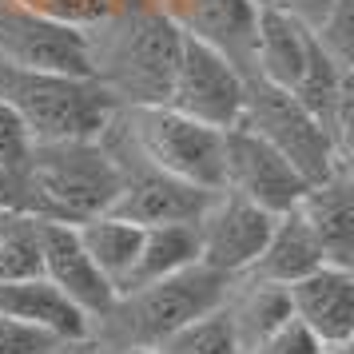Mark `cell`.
I'll list each match as a JSON object with an SVG mask.
<instances>
[{
	"mask_svg": "<svg viewBox=\"0 0 354 354\" xmlns=\"http://www.w3.org/2000/svg\"><path fill=\"white\" fill-rule=\"evenodd\" d=\"M8 215H12V211H8V207H0V231H4V223H8Z\"/></svg>",
	"mask_w": 354,
	"mask_h": 354,
	"instance_id": "1f68e13d",
	"label": "cell"
},
{
	"mask_svg": "<svg viewBox=\"0 0 354 354\" xmlns=\"http://www.w3.org/2000/svg\"><path fill=\"white\" fill-rule=\"evenodd\" d=\"M156 4L183 32V40L219 52L243 76H251L259 0H156Z\"/></svg>",
	"mask_w": 354,
	"mask_h": 354,
	"instance_id": "8fae6325",
	"label": "cell"
},
{
	"mask_svg": "<svg viewBox=\"0 0 354 354\" xmlns=\"http://www.w3.org/2000/svg\"><path fill=\"white\" fill-rule=\"evenodd\" d=\"M48 354H112L104 342L96 338H76V342H60V346H52Z\"/></svg>",
	"mask_w": 354,
	"mask_h": 354,
	"instance_id": "f1b7e54d",
	"label": "cell"
},
{
	"mask_svg": "<svg viewBox=\"0 0 354 354\" xmlns=\"http://www.w3.org/2000/svg\"><path fill=\"white\" fill-rule=\"evenodd\" d=\"M0 104L20 120L32 144L44 140H96L115 104L88 76L17 68L0 60Z\"/></svg>",
	"mask_w": 354,
	"mask_h": 354,
	"instance_id": "277c9868",
	"label": "cell"
},
{
	"mask_svg": "<svg viewBox=\"0 0 354 354\" xmlns=\"http://www.w3.org/2000/svg\"><path fill=\"white\" fill-rule=\"evenodd\" d=\"M112 354H156L151 346H124V351H112Z\"/></svg>",
	"mask_w": 354,
	"mask_h": 354,
	"instance_id": "4dcf8cb0",
	"label": "cell"
},
{
	"mask_svg": "<svg viewBox=\"0 0 354 354\" xmlns=\"http://www.w3.org/2000/svg\"><path fill=\"white\" fill-rule=\"evenodd\" d=\"M12 203H17V176L8 167H0V207L12 211Z\"/></svg>",
	"mask_w": 354,
	"mask_h": 354,
	"instance_id": "f546056e",
	"label": "cell"
},
{
	"mask_svg": "<svg viewBox=\"0 0 354 354\" xmlns=\"http://www.w3.org/2000/svg\"><path fill=\"white\" fill-rule=\"evenodd\" d=\"M322 263H326V255H322L319 239L310 235V227L303 223V215L290 207L283 215H274L271 235L263 243V251H259L255 263L243 274L267 279V283H279V287H290V283L306 279L310 271H319Z\"/></svg>",
	"mask_w": 354,
	"mask_h": 354,
	"instance_id": "e0dca14e",
	"label": "cell"
},
{
	"mask_svg": "<svg viewBox=\"0 0 354 354\" xmlns=\"http://www.w3.org/2000/svg\"><path fill=\"white\" fill-rule=\"evenodd\" d=\"M28 131L20 128V120L4 104H0V167H8L12 176H17V167L24 163V156H28Z\"/></svg>",
	"mask_w": 354,
	"mask_h": 354,
	"instance_id": "4316f807",
	"label": "cell"
},
{
	"mask_svg": "<svg viewBox=\"0 0 354 354\" xmlns=\"http://www.w3.org/2000/svg\"><path fill=\"white\" fill-rule=\"evenodd\" d=\"M306 56H310V28L295 17L259 4L255 20V56H251V76L274 84V88H295L303 76Z\"/></svg>",
	"mask_w": 354,
	"mask_h": 354,
	"instance_id": "2e32d148",
	"label": "cell"
},
{
	"mask_svg": "<svg viewBox=\"0 0 354 354\" xmlns=\"http://www.w3.org/2000/svg\"><path fill=\"white\" fill-rule=\"evenodd\" d=\"M40 243H44V267H40V274L60 295H68L72 303L80 306L88 315V322H96L115 303V290L96 271V263L88 259L80 235H76V223H44L40 219Z\"/></svg>",
	"mask_w": 354,
	"mask_h": 354,
	"instance_id": "4fadbf2b",
	"label": "cell"
},
{
	"mask_svg": "<svg viewBox=\"0 0 354 354\" xmlns=\"http://www.w3.org/2000/svg\"><path fill=\"white\" fill-rule=\"evenodd\" d=\"M44 267L40 219L12 211L0 231V279H36Z\"/></svg>",
	"mask_w": 354,
	"mask_h": 354,
	"instance_id": "44dd1931",
	"label": "cell"
},
{
	"mask_svg": "<svg viewBox=\"0 0 354 354\" xmlns=\"http://www.w3.org/2000/svg\"><path fill=\"white\" fill-rule=\"evenodd\" d=\"M239 124L247 131H255L259 140H267L306 183H319L338 167H351V160L335 147V140L322 131V124L287 88H274L259 76H247Z\"/></svg>",
	"mask_w": 354,
	"mask_h": 354,
	"instance_id": "8992f818",
	"label": "cell"
},
{
	"mask_svg": "<svg viewBox=\"0 0 354 354\" xmlns=\"http://www.w3.org/2000/svg\"><path fill=\"white\" fill-rule=\"evenodd\" d=\"M0 60L17 68L88 76V48L80 28L32 17L8 0H0Z\"/></svg>",
	"mask_w": 354,
	"mask_h": 354,
	"instance_id": "30bf717a",
	"label": "cell"
},
{
	"mask_svg": "<svg viewBox=\"0 0 354 354\" xmlns=\"http://www.w3.org/2000/svg\"><path fill=\"white\" fill-rule=\"evenodd\" d=\"M0 315L20 319L28 326H40L56 335L60 342H76V338H92V322L68 295L52 287L44 274L36 279H0Z\"/></svg>",
	"mask_w": 354,
	"mask_h": 354,
	"instance_id": "9a60e30c",
	"label": "cell"
},
{
	"mask_svg": "<svg viewBox=\"0 0 354 354\" xmlns=\"http://www.w3.org/2000/svg\"><path fill=\"white\" fill-rule=\"evenodd\" d=\"M76 235H80L88 259L96 263V271L112 283V290L120 295L124 283H128L131 267H136V255H140V239H144V227L128 223L120 215H96L88 223H76Z\"/></svg>",
	"mask_w": 354,
	"mask_h": 354,
	"instance_id": "d6986e66",
	"label": "cell"
},
{
	"mask_svg": "<svg viewBox=\"0 0 354 354\" xmlns=\"http://www.w3.org/2000/svg\"><path fill=\"white\" fill-rule=\"evenodd\" d=\"M306 187L310 183L255 131H247L243 124L223 131V187L219 192L243 195L267 215H283L303 199Z\"/></svg>",
	"mask_w": 354,
	"mask_h": 354,
	"instance_id": "ba28073f",
	"label": "cell"
},
{
	"mask_svg": "<svg viewBox=\"0 0 354 354\" xmlns=\"http://www.w3.org/2000/svg\"><path fill=\"white\" fill-rule=\"evenodd\" d=\"M223 315L231 322V330H235L239 354H247L251 346H259L271 330H279L290 319L287 287L267 283V279H251V274H235L223 295Z\"/></svg>",
	"mask_w": 354,
	"mask_h": 354,
	"instance_id": "ac0fdd59",
	"label": "cell"
},
{
	"mask_svg": "<svg viewBox=\"0 0 354 354\" xmlns=\"http://www.w3.org/2000/svg\"><path fill=\"white\" fill-rule=\"evenodd\" d=\"M108 128L128 144L131 156H140L163 176H176L207 192L223 187V131L207 128L167 104L115 108Z\"/></svg>",
	"mask_w": 354,
	"mask_h": 354,
	"instance_id": "5b68a950",
	"label": "cell"
},
{
	"mask_svg": "<svg viewBox=\"0 0 354 354\" xmlns=\"http://www.w3.org/2000/svg\"><path fill=\"white\" fill-rule=\"evenodd\" d=\"M227 283L219 271H211L203 263H192L176 274L151 279L144 287H131L115 295V303L92 322V338L104 342L108 351L124 346H160L167 335H176L179 326L192 319L207 315L223 303Z\"/></svg>",
	"mask_w": 354,
	"mask_h": 354,
	"instance_id": "3957f363",
	"label": "cell"
},
{
	"mask_svg": "<svg viewBox=\"0 0 354 354\" xmlns=\"http://www.w3.org/2000/svg\"><path fill=\"white\" fill-rule=\"evenodd\" d=\"M199 263V235H195V223H160V227H144V239H140V255H136V267H131L124 290L144 287L151 279H163V274H176L183 267ZM120 290V295H124Z\"/></svg>",
	"mask_w": 354,
	"mask_h": 354,
	"instance_id": "ffe728a7",
	"label": "cell"
},
{
	"mask_svg": "<svg viewBox=\"0 0 354 354\" xmlns=\"http://www.w3.org/2000/svg\"><path fill=\"white\" fill-rule=\"evenodd\" d=\"M310 227V235L319 239L326 263L335 267H354V176L351 167H338L326 179L310 183L303 199L295 203Z\"/></svg>",
	"mask_w": 354,
	"mask_h": 354,
	"instance_id": "5bb4252c",
	"label": "cell"
},
{
	"mask_svg": "<svg viewBox=\"0 0 354 354\" xmlns=\"http://www.w3.org/2000/svg\"><path fill=\"white\" fill-rule=\"evenodd\" d=\"M156 354H239V342H235V330L223 315V303L192 319L187 326H179L176 335H167L156 346Z\"/></svg>",
	"mask_w": 354,
	"mask_h": 354,
	"instance_id": "7402d4cb",
	"label": "cell"
},
{
	"mask_svg": "<svg viewBox=\"0 0 354 354\" xmlns=\"http://www.w3.org/2000/svg\"><path fill=\"white\" fill-rule=\"evenodd\" d=\"M80 32L88 48V80H96L115 108L167 104L183 32L156 0H112L108 12Z\"/></svg>",
	"mask_w": 354,
	"mask_h": 354,
	"instance_id": "6da1fadb",
	"label": "cell"
},
{
	"mask_svg": "<svg viewBox=\"0 0 354 354\" xmlns=\"http://www.w3.org/2000/svg\"><path fill=\"white\" fill-rule=\"evenodd\" d=\"M247 354H342V351H326V346H322V338L310 335L303 322L290 315L279 330H271V335L263 338L259 346H251Z\"/></svg>",
	"mask_w": 354,
	"mask_h": 354,
	"instance_id": "d4e9b609",
	"label": "cell"
},
{
	"mask_svg": "<svg viewBox=\"0 0 354 354\" xmlns=\"http://www.w3.org/2000/svg\"><path fill=\"white\" fill-rule=\"evenodd\" d=\"M259 4L287 12V17H295L299 24H306V28H315V24L335 8V0H259Z\"/></svg>",
	"mask_w": 354,
	"mask_h": 354,
	"instance_id": "83f0119b",
	"label": "cell"
},
{
	"mask_svg": "<svg viewBox=\"0 0 354 354\" xmlns=\"http://www.w3.org/2000/svg\"><path fill=\"white\" fill-rule=\"evenodd\" d=\"M52 346H60V338L40 330V326H28L20 319H8L0 315V354H48Z\"/></svg>",
	"mask_w": 354,
	"mask_h": 354,
	"instance_id": "484cf974",
	"label": "cell"
},
{
	"mask_svg": "<svg viewBox=\"0 0 354 354\" xmlns=\"http://www.w3.org/2000/svg\"><path fill=\"white\" fill-rule=\"evenodd\" d=\"M290 315L310 335L322 338L326 351H351L354 346V267L322 263L319 271L287 287Z\"/></svg>",
	"mask_w": 354,
	"mask_h": 354,
	"instance_id": "7c38bea8",
	"label": "cell"
},
{
	"mask_svg": "<svg viewBox=\"0 0 354 354\" xmlns=\"http://www.w3.org/2000/svg\"><path fill=\"white\" fill-rule=\"evenodd\" d=\"M120 167L96 140H44L28 144L17 167V203L12 211L44 223H88L108 215L120 195Z\"/></svg>",
	"mask_w": 354,
	"mask_h": 354,
	"instance_id": "7a4b0ae2",
	"label": "cell"
},
{
	"mask_svg": "<svg viewBox=\"0 0 354 354\" xmlns=\"http://www.w3.org/2000/svg\"><path fill=\"white\" fill-rule=\"evenodd\" d=\"M342 354H351V351H342Z\"/></svg>",
	"mask_w": 354,
	"mask_h": 354,
	"instance_id": "d6a6232c",
	"label": "cell"
},
{
	"mask_svg": "<svg viewBox=\"0 0 354 354\" xmlns=\"http://www.w3.org/2000/svg\"><path fill=\"white\" fill-rule=\"evenodd\" d=\"M310 36L342 72H354V0H335V8L310 28Z\"/></svg>",
	"mask_w": 354,
	"mask_h": 354,
	"instance_id": "603a6c76",
	"label": "cell"
},
{
	"mask_svg": "<svg viewBox=\"0 0 354 354\" xmlns=\"http://www.w3.org/2000/svg\"><path fill=\"white\" fill-rule=\"evenodd\" d=\"M32 17L56 20V24H68V28H88L92 20H100L108 12L112 0H8Z\"/></svg>",
	"mask_w": 354,
	"mask_h": 354,
	"instance_id": "cb8c5ba5",
	"label": "cell"
},
{
	"mask_svg": "<svg viewBox=\"0 0 354 354\" xmlns=\"http://www.w3.org/2000/svg\"><path fill=\"white\" fill-rule=\"evenodd\" d=\"M274 215L263 207L247 203L243 195L215 192L207 199V207L195 219V235H199V263L219 271L223 279L243 274L255 255L263 251V243L271 235Z\"/></svg>",
	"mask_w": 354,
	"mask_h": 354,
	"instance_id": "9c48e42d",
	"label": "cell"
},
{
	"mask_svg": "<svg viewBox=\"0 0 354 354\" xmlns=\"http://www.w3.org/2000/svg\"><path fill=\"white\" fill-rule=\"evenodd\" d=\"M243 92H247V76L227 56L203 48L195 40H183L171 92H167V108L192 115L215 131H227L243 115Z\"/></svg>",
	"mask_w": 354,
	"mask_h": 354,
	"instance_id": "52a82bcc",
	"label": "cell"
}]
</instances>
